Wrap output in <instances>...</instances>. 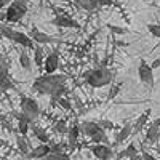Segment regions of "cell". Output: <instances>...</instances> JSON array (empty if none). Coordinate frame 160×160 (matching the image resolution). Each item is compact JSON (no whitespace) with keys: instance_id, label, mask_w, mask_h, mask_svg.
Segmentation results:
<instances>
[{"instance_id":"obj_1","label":"cell","mask_w":160,"mask_h":160,"mask_svg":"<svg viewBox=\"0 0 160 160\" xmlns=\"http://www.w3.org/2000/svg\"><path fill=\"white\" fill-rule=\"evenodd\" d=\"M66 82H68V77L64 74H43L34 80L32 90L38 91L40 95L50 96L51 102H58L68 93Z\"/></svg>"},{"instance_id":"obj_2","label":"cell","mask_w":160,"mask_h":160,"mask_svg":"<svg viewBox=\"0 0 160 160\" xmlns=\"http://www.w3.org/2000/svg\"><path fill=\"white\" fill-rule=\"evenodd\" d=\"M83 78H85V83L93 87V88H102V87H108V85H112V72L109 68H102V66H98L95 69H90L83 74Z\"/></svg>"},{"instance_id":"obj_3","label":"cell","mask_w":160,"mask_h":160,"mask_svg":"<svg viewBox=\"0 0 160 160\" xmlns=\"http://www.w3.org/2000/svg\"><path fill=\"white\" fill-rule=\"evenodd\" d=\"M0 32H2V35L8 40H11L13 43H16L19 47H22L24 50H35V42L29 37V34H24V32H19V31H15L8 28V26L3 22L2 26H0Z\"/></svg>"},{"instance_id":"obj_4","label":"cell","mask_w":160,"mask_h":160,"mask_svg":"<svg viewBox=\"0 0 160 160\" xmlns=\"http://www.w3.org/2000/svg\"><path fill=\"white\" fill-rule=\"evenodd\" d=\"M28 13V0H13L5 10V21L19 22Z\"/></svg>"},{"instance_id":"obj_5","label":"cell","mask_w":160,"mask_h":160,"mask_svg":"<svg viewBox=\"0 0 160 160\" xmlns=\"http://www.w3.org/2000/svg\"><path fill=\"white\" fill-rule=\"evenodd\" d=\"M19 106H21V111L31 117L34 122H37V118L40 117V114H42V111H40V106L35 99L29 98V96H26V95H21L19 98Z\"/></svg>"},{"instance_id":"obj_6","label":"cell","mask_w":160,"mask_h":160,"mask_svg":"<svg viewBox=\"0 0 160 160\" xmlns=\"http://www.w3.org/2000/svg\"><path fill=\"white\" fill-rule=\"evenodd\" d=\"M138 77L141 80V83H144L146 87L152 88L154 83H155V78H154V69L151 68V64L146 61V59H141L139 61V66H138Z\"/></svg>"},{"instance_id":"obj_7","label":"cell","mask_w":160,"mask_h":160,"mask_svg":"<svg viewBox=\"0 0 160 160\" xmlns=\"http://www.w3.org/2000/svg\"><path fill=\"white\" fill-rule=\"evenodd\" d=\"M50 24L56 26V28H61V29H80V24L77 19H74L72 16H69L68 13H64V15H59V16H55Z\"/></svg>"},{"instance_id":"obj_8","label":"cell","mask_w":160,"mask_h":160,"mask_svg":"<svg viewBox=\"0 0 160 160\" xmlns=\"http://www.w3.org/2000/svg\"><path fill=\"white\" fill-rule=\"evenodd\" d=\"M29 37L35 42V45H48V43H59V42H61L59 38L53 37V35H48L47 32L40 31V29H37V28H32V29H31Z\"/></svg>"},{"instance_id":"obj_9","label":"cell","mask_w":160,"mask_h":160,"mask_svg":"<svg viewBox=\"0 0 160 160\" xmlns=\"http://www.w3.org/2000/svg\"><path fill=\"white\" fill-rule=\"evenodd\" d=\"M58 68H59V51L56 48H53V50L48 51V55H47L43 69H45L47 74H56Z\"/></svg>"},{"instance_id":"obj_10","label":"cell","mask_w":160,"mask_h":160,"mask_svg":"<svg viewBox=\"0 0 160 160\" xmlns=\"http://www.w3.org/2000/svg\"><path fill=\"white\" fill-rule=\"evenodd\" d=\"M90 149H91L93 155L99 160H111L112 155H114L109 144H95V146H91Z\"/></svg>"},{"instance_id":"obj_11","label":"cell","mask_w":160,"mask_h":160,"mask_svg":"<svg viewBox=\"0 0 160 160\" xmlns=\"http://www.w3.org/2000/svg\"><path fill=\"white\" fill-rule=\"evenodd\" d=\"M78 3L87 11H95V10H98L101 7H111L115 2L114 0H82V2H78Z\"/></svg>"},{"instance_id":"obj_12","label":"cell","mask_w":160,"mask_h":160,"mask_svg":"<svg viewBox=\"0 0 160 160\" xmlns=\"http://www.w3.org/2000/svg\"><path fill=\"white\" fill-rule=\"evenodd\" d=\"M50 154H51V146L50 144H38L37 148H34L31 151V154L28 157L34 158V160H45Z\"/></svg>"},{"instance_id":"obj_13","label":"cell","mask_w":160,"mask_h":160,"mask_svg":"<svg viewBox=\"0 0 160 160\" xmlns=\"http://www.w3.org/2000/svg\"><path fill=\"white\" fill-rule=\"evenodd\" d=\"M151 112H152V109H146L144 112H141V114L138 115V118L133 122V135L139 133V131L146 127V123H148V120H149V117H151Z\"/></svg>"},{"instance_id":"obj_14","label":"cell","mask_w":160,"mask_h":160,"mask_svg":"<svg viewBox=\"0 0 160 160\" xmlns=\"http://www.w3.org/2000/svg\"><path fill=\"white\" fill-rule=\"evenodd\" d=\"M133 135V123H125L123 127H122V130H120L117 135H115V139H114V146H120L123 141H127L128 139V136H131Z\"/></svg>"},{"instance_id":"obj_15","label":"cell","mask_w":160,"mask_h":160,"mask_svg":"<svg viewBox=\"0 0 160 160\" xmlns=\"http://www.w3.org/2000/svg\"><path fill=\"white\" fill-rule=\"evenodd\" d=\"M80 133H82V130H80V125H72L69 133H68V144H69V148L71 151H74L77 148V142H78V136H80Z\"/></svg>"},{"instance_id":"obj_16","label":"cell","mask_w":160,"mask_h":160,"mask_svg":"<svg viewBox=\"0 0 160 160\" xmlns=\"http://www.w3.org/2000/svg\"><path fill=\"white\" fill-rule=\"evenodd\" d=\"M31 130H32V133H34V136L42 142V144H48L50 142V135L48 133L40 127V125H37V122L35 123H32V127H31Z\"/></svg>"},{"instance_id":"obj_17","label":"cell","mask_w":160,"mask_h":160,"mask_svg":"<svg viewBox=\"0 0 160 160\" xmlns=\"http://www.w3.org/2000/svg\"><path fill=\"white\" fill-rule=\"evenodd\" d=\"M123 157H128L130 160H133V158H136V157H138V148H136V144H135V142H130L122 152H118V154H117V158H118V160H120V158H123Z\"/></svg>"},{"instance_id":"obj_18","label":"cell","mask_w":160,"mask_h":160,"mask_svg":"<svg viewBox=\"0 0 160 160\" xmlns=\"http://www.w3.org/2000/svg\"><path fill=\"white\" fill-rule=\"evenodd\" d=\"M15 138H16V146H18V149H19V152L21 154H24V155H29L31 154V151H29V144H28V141H26V136H22V135H15Z\"/></svg>"},{"instance_id":"obj_19","label":"cell","mask_w":160,"mask_h":160,"mask_svg":"<svg viewBox=\"0 0 160 160\" xmlns=\"http://www.w3.org/2000/svg\"><path fill=\"white\" fill-rule=\"evenodd\" d=\"M160 138V128L155 127L154 123H151V127L148 128V131H146V139H148L149 142H157Z\"/></svg>"},{"instance_id":"obj_20","label":"cell","mask_w":160,"mask_h":160,"mask_svg":"<svg viewBox=\"0 0 160 160\" xmlns=\"http://www.w3.org/2000/svg\"><path fill=\"white\" fill-rule=\"evenodd\" d=\"M19 64H21V68H22L24 71H31V68H32L31 56L28 55V51H26L24 48L19 51Z\"/></svg>"},{"instance_id":"obj_21","label":"cell","mask_w":160,"mask_h":160,"mask_svg":"<svg viewBox=\"0 0 160 160\" xmlns=\"http://www.w3.org/2000/svg\"><path fill=\"white\" fill-rule=\"evenodd\" d=\"M45 55H43V48H42V45H37L35 47V50H34V61H35V64H37V68H40V66H43L45 64Z\"/></svg>"},{"instance_id":"obj_22","label":"cell","mask_w":160,"mask_h":160,"mask_svg":"<svg viewBox=\"0 0 160 160\" xmlns=\"http://www.w3.org/2000/svg\"><path fill=\"white\" fill-rule=\"evenodd\" d=\"M10 88L15 90V85H13V80L8 77V74H2V78H0V90H2V93H7Z\"/></svg>"},{"instance_id":"obj_23","label":"cell","mask_w":160,"mask_h":160,"mask_svg":"<svg viewBox=\"0 0 160 160\" xmlns=\"http://www.w3.org/2000/svg\"><path fill=\"white\" fill-rule=\"evenodd\" d=\"M106 28H108L114 35H125V34L130 32L127 28H120V26H114V24H106Z\"/></svg>"},{"instance_id":"obj_24","label":"cell","mask_w":160,"mask_h":160,"mask_svg":"<svg viewBox=\"0 0 160 160\" xmlns=\"http://www.w3.org/2000/svg\"><path fill=\"white\" fill-rule=\"evenodd\" d=\"M71 128H68V123H66V120H58L55 123V131H58L59 135H68Z\"/></svg>"},{"instance_id":"obj_25","label":"cell","mask_w":160,"mask_h":160,"mask_svg":"<svg viewBox=\"0 0 160 160\" xmlns=\"http://www.w3.org/2000/svg\"><path fill=\"white\" fill-rule=\"evenodd\" d=\"M118 93H120V83H112L108 93V101H114L118 96Z\"/></svg>"},{"instance_id":"obj_26","label":"cell","mask_w":160,"mask_h":160,"mask_svg":"<svg viewBox=\"0 0 160 160\" xmlns=\"http://www.w3.org/2000/svg\"><path fill=\"white\" fill-rule=\"evenodd\" d=\"M98 123H99V127H101L104 131H106V130H114V128H115V123L111 122L109 118H102V120H99Z\"/></svg>"},{"instance_id":"obj_27","label":"cell","mask_w":160,"mask_h":160,"mask_svg":"<svg viewBox=\"0 0 160 160\" xmlns=\"http://www.w3.org/2000/svg\"><path fill=\"white\" fill-rule=\"evenodd\" d=\"M58 104L61 106L62 109H66V111H69V112H72L74 109H72V104H71V101H69V98H61L59 101H58Z\"/></svg>"},{"instance_id":"obj_28","label":"cell","mask_w":160,"mask_h":160,"mask_svg":"<svg viewBox=\"0 0 160 160\" xmlns=\"http://www.w3.org/2000/svg\"><path fill=\"white\" fill-rule=\"evenodd\" d=\"M148 31L151 32V35L160 38V24H148Z\"/></svg>"},{"instance_id":"obj_29","label":"cell","mask_w":160,"mask_h":160,"mask_svg":"<svg viewBox=\"0 0 160 160\" xmlns=\"http://www.w3.org/2000/svg\"><path fill=\"white\" fill-rule=\"evenodd\" d=\"M45 160H71V157H69V154H50Z\"/></svg>"},{"instance_id":"obj_30","label":"cell","mask_w":160,"mask_h":160,"mask_svg":"<svg viewBox=\"0 0 160 160\" xmlns=\"http://www.w3.org/2000/svg\"><path fill=\"white\" fill-rule=\"evenodd\" d=\"M64 148H66V146L62 142L51 144V154H64Z\"/></svg>"},{"instance_id":"obj_31","label":"cell","mask_w":160,"mask_h":160,"mask_svg":"<svg viewBox=\"0 0 160 160\" xmlns=\"http://www.w3.org/2000/svg\"><path fill=\"white\" fill-rule=\"evenodd\" d=\"M141 157H142V160H157V158H155L152 154H149V152H142Z\"/></svg>"},{"instance_id":"obj_32","label":"cell","mask_w":160,"mask_h":160,"mask_svg":"<svg viewBox=\"0 0 160 160\" xmlns=\"http://www.w3.org/2000/svg\"><path fill=\"white\" fill-rule=\"evenodd\" d=\"M151 68H152V69H154V71H155V69H158V68H160V56H158V58H155V59H154V61H152V64H151Z\"/></svg>"},{"instance_id":"obj_33","label":"cell","mask_w":160,"mask_h":160,"mask_svg":"<svg viewBox=\"0 0 160 160\" xmlns=\"http://www.w3.org/2000/svg\"><path fill=\"white\" fill-rule=\"evenodd\" d=\"M152 123H154L155 127H158V128H160V117H158V118H155V120H154Z\"/></svg>"},{"instance_id":"obj_34","label":"cell","mask_w":160,"mask_h":160,"mask_svg":"<svg viewBox=\"0 0 160 160\" xmlns=\"http://www.w3.org/2000/svg\"><path fill=\"white\" fill-rule=\"evenodd\" d=\"M7 2L8 0H2V7H7Z\"/></svg>"},{"instance_id":"obj_35","label":"cell","mask_w":160,"mask_h":160,"mask_svg":"<svg viewBox=\"0 0 160 160\" xmlns=\"http://www.w3.org/2000/svg\"><path fill=\"white\" fill-rule=\"evenodd\" d=\"M78 2H82V0H78Z\"/></svg>"}]
</instances>
